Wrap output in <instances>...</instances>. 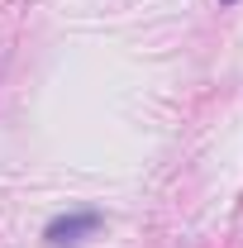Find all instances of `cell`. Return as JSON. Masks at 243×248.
Masks as SVG:
<instances>
[{
  "mask_svg": "<svg viewBox=\"0 0 243 248\" xmlns=\"http://www.w3.org/2000/svg\"><path fill=\"white\" fill-rule=\"evenodd\" d=\"M95 224H100L95 210H86V215H62V219L48 224V244H76V234H91Z\"/></svg>",
  "mask_w": 243,
  "mask_h": 248,
  "instance_id": "obj_1",
  "label": "cell"
}]
</instances>
